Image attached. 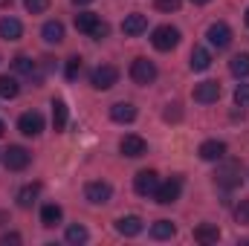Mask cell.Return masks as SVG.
I'll list each match as a JSON object with an SVG mask.
<instances>
[{
	"mask_svg": "<svg viewBox=\"0 0 249 246\" xmlns=\"http://www.w3.org/2000/svg\"><path fill=\"white\" fill-rule=\"evenodd\" d=\"M151 235H154L157 241H168V238L177 235V226H174L171 220H157V223L151 226Z\"/></svg>",
	"mask_w": 249,
	"mask_h": 246,
	"instance_id": "cb8c5ba5",
	"label": "cell"
},
{
	"mask_svg": "<svg viewBox=\"0 0 249 246\" xmlns=\"http://www.w3.org/2000/svg\"><path fill=\"white\" fill-rule=\"evenodd\" d=\"M194 241H197V244H217V241H220V229H217L214 223H200V226L194 229Z\"/></svg>",
	"mask_w": 249,
	"mask_h": 246,
	"instance_id": "ac0fdd59",
	"label": "cell"
},
{
	"mask_svg": "<svg viewBox=\"0 0 249 246\" xmlns=\"http://www.w3.org/2000/svg\"><path fill=\"white\" fill-rule=\"evenodd\" d=\"M3 130H6V124H3V119H0V136H3Z\"/></svg>",
	"mask_w": 249,
	"mask_h": 246,
	"instance_id": "ab89813d",
	"label": "cell"
},
{
	"mask_svg": "<svg viewBox=\"0 0 249 246\" xmlns=\"http://www.w3.org/2000/svg\"><path fill=\"white\" fill-rule=\"evenodd\" d=\"M41 35H44L47 44H61L64 41V23L61 20H47L44 29H41Z\"/></svg>",
	"mask_w": 249,
	"mask_h": 246,
	"instance_id": "d6986e66",
	"label": "cell"
},
{
	"mask_svg": "<svg viewBox=\"0 0 249 246\" xmlns=\"http://www.w3.org/2000/svg\"><path fill=\"white\" fill-rule=\"evenodd\" d=\"M110 119L119 122V124L133 122V119H136V107H133L130 102H116V105L110 107Z\"/></svg>",
	"mask_w": 249,
	"mask_h": 246,
	"instance_id": "e0dca14e",
	"label": "cell"
},
{
	"mask_svg": "<svg viewBox=\"0 0 249 246\" xmlns=\"http://www.w3.org/2000/svg\"><path fill=\"white\" fill-rule=\"evenodd\" d=\"M96 26H99V15H93V12H78V15H75V29H78V32L90 35Z\"/></svg>",
	"mask_w": 249,
	"mask_h": 246,
	"instance_id": "44dd1931",
	"label": "cell"
},
{
	"mask_svg": "<svg viewBox=\"0 0 249 246\" xmlns=\"http://www.w3.org/2000/svg\"><path fill=\"white\" fill-rule=\"evenodd\" d=\"M105 35H107V23H102V20H99V26L90 32V38H96V41H99V38H105Z\"/></svg>",
	"mask_w": 249,
	"mask_h": 246,
	"instance_id": "e575fe53",
	"label": "cell"
},
{
	"mask_svg": "<svg viewBox=\"0 0 249 246\" xmlns=\"http://www.w3.org/2000/svg\"><path fill=\"white\" fill-rule=\"evenodd\" d=\"M235 105L238 107H249V84H238L235 87Z\"/></svg>",
	"mask_w": 249,
	"mask_h": 246,
	"instance_id": "4dcf8cb0",
	"label": "cell"
},
{
	"mask_svg": "<svg viewBox=\"0 0 249 246\" xmlns=\"http://www.w3.org/2000/svg\"><path fill=\"white\" fill-rule=\"evenodd\" d=\"M191 3H197V6H203V3H212V0H191Z\"/></svg>",
	"mask_w": 249,
	"mask_h": 246,
	"instance_id": "f35d334b",
	"label": "cell"
},
{
	"mask_svg": "<svg viewBox=\"0 0 249 246\" xmlns=\"http://www.w3.org/2000/svg\"><path fill=\"white\" fill-rule=\"evenodd\" d=\"M84 241H87V229L81 223L67 226V244H84Z\"/></svg>",
	"mask_w": 249,
	"mask_h": 246,
	"instance_id": "83f0119b",
	"label": "cell"
},
{
	"mask_svg": "<svg viewBox=\"0 0 249 246\" xmlns=\"http://www.w3.org/2000/svg\"><path fill=\"white\" fill-rule=\"evenodd\" d=\"M200 159H206V162H217V159H223L226 157V145L223 142H217V139H209V142H203L200 145Z\"/></svg>",
	"mask_w": 249,
	"mask_h": 246,
	"instance_id": "4fadbf2b",
	"label": "cell"
},
{
	"mask_svg": "<svg viewBox=\"0 0 249 246\" xmlns=\"http://www.w3.org/2000/svg\"><path fill=\"white\" fill-rule=\"evenodd\" d=\"M23 6H26L29 15H44L50 9V0H23Z\"/></svg>",
	"mask_w": 249,
	"mask_h": 246,
	"instance_id": "f546056e",
	"label": "cell"
},
{
	"mask_svg": "<svg viewBox=\"0 0 249 246\" xmlns=\"http://www.w3.org/2000/svg\"><path fill=\"white\" fill-rule=\"evenodd\" d=\"M206 38H209V44H212L214 50H226V47L232 44V29H229L226 23H212L209 32H206Z\"/></svg>",
	"mask_w": 249,
	"mask_h": 246,
	"instance_id": "9c48e42d",
	"label": "cell"
},
{
	"mask_svg": "<svg viewBox=\"0 0 249 246\" xmlns=\"http://www.w3.org/2000/svg\"><path fill=\"white\" fill-rule=\"evenodd\" d=\"M180 194H183V180H180V177H171V180H165V183L157 185L154 200H157L160 206H171V203L180 200Z\"/></svg>",
	"mask_w": 249,
	"mask_h": 246,
	"instance_id": "3957f363",
	"label": "cell"
},
{
	"mask_svg": "<svg viewBox=\"0 0 249 246\" xmlns=\"http://www.w3.org/2000/svg\"><path fill=\"white\" fill-rule=\"evenodd\" d=\"M220 99V84L217 81H200L197 87H194V102H200V105H214Z\"/></svg>",
	"mask_w": 249,
	"mask_h": 246,
	"instance_id": "8fae6325",
	"label": "cell"
},
{
	"mask_svg": "<svg viewBox=\"0 0 249 246\" xmlns=\"http://www.w3.org/2000/svg\"><path fill=\"white\" fill-rule=\"evenodd\" d=\"M165 119H168V122H171V119L177 122V119H180V110H171V105H168V110H165Z\"/></svg>",
	"mask_w": 249,
	"mask_h": 246,
	"instance_id": "8d00e7d4",
	"label": "cell"
},
{
	"mask_svg": "<svg viewBox=\"0 0 249 246\" xmlns=\"http://www.w3.org/2000/svg\"><path fill=\"white\" fill-rule=\"evenodd\" d=\"M38 194H41V185H38V183L23 185V188L18 191V206H20V209H29V206L38 200Z\"/></svg>",
	"mask_w": 249,
	"mask_h": 246,
	"instance_id": "7402d4cb",
	"label": "cell"
},
{
	"mask_svg": "<svg viewBox=\"0 0 249 246\" xmlns=\"http://www.w3.org/2000/svg\"><path fill=\"white\" fill-rule=\"evenodd\" d=\"M53 127L55 130H64L67 127V105H64L61 99L53 102Z\"/></svg>",
	"mask_w": 249,
	"mask_h": 246,
	"instance_id": "484cf974",
	"label": "cell"
},
{
	"mask_svg": "<svg viewBox=\"0 0 249 246\" xmlns=\"http://www.w3.org/2000/svg\"><path fill=\"white\" fill-rule=\"evenodd\" d=\"M145 29H148V18H145V15H139V12L127 15V18L122 20V32H124V35H130V38L142 35Z\"/></svg>",
	"mask_w": 249,
	"mask_h": 246,
	"instance_id": "5bb4252c",
	"label": "cell"
},
{
	"mask_svg": "<svg viewBox=\"0 0 249 246\" xmlns=\"http://www.w3.org/2000/svg\"><path fill=\"white\" fill-rule=\"evenodd\" d=\"M229 70H232V75H238V78H247L249 75V55H235L232 61H229Z\"/></svg>",
	"mask_w": 249,
	"mask_h": 246,
	"instance_id": "4316f807",
	"label": "cell"
},
{
	"mask_svg": "<svg viewBox=\"0 0 249 246\" xmlns=\"http://www.w3.org/2000/svg\"><path fill=\"white\" fill-rule=\"evenodd\" d=\"M151 44H154L160 53H168V50H174V47L180 44V29L162 23V26H157V29L151 32Z\"/></svg>",
	"mask_w": 249,
	"mask_h": 246,
	"instance_id": "7a4b0ae2",
	"label": "cell"
},
{
	"mask_svg": "<svg viewBox=\"0 0 249 246\" xmlns=\"http://www.w3.org/2000/svg\"><path fill=\"white\" fill-rule=\"evenodd\" d=\"M18 93H20L18 78H12V75H0V99H15Z\"/></svg>",
	"mask_w": 249,
	"mask_h": 246,
	"instance_id": "d4e9b609",
	"label": "cell"
},
{
	"mask_svg": "<svg viewBox=\"0 0 249 246\" xmlns=\"http://www.w3.org/2000/svg\"><path fill=\"white\" fill-rule=\"evenodd\" d=\"M116 81H119V70H116L113 64H102V67H96V70L90 72L93 90H110Z\"/></svg>",
	"mask_w": 249,
	"mask_h": 246,
	"instance_id": "277c9868",
	"label": "cell"
},
{
	"mask_svg": "<svg viewBox=\"0 0 249 246\" xmlns=\"http://www.w3.org/2000/svg\"><path fill=\"white\" fill-rule=\"evenodd\" d=\"M75 6H87V3H93V0H72Z\"/></svg>",
	"mask_w": 249,
	"mask_h": 246,
	"instance_id": "74e56055",
	"label": "cell"
},
{
	"mask_svg": "<svg viewBox=\"0 0 249 246\" xmlns=\"http://www.w3.org/2000/svg\"><path fill=\"white\" fill-rule=\"evenodd\" d=\"M29 159H32V154H29L26 148H20V145H9V148L3 151V162H6L9 171H23V168L29 165Z\"/></svg>",
	"mask_w": 249,
	"mask_h": 246,
	"instance_id": "8992f818",
	"label": "cell"
},
{
	"mask_svg": "<svg viewBox=\"0 0 249 246\" xmlns=\"http://www.w3.org/2000/svg\"><path fill=\"white\" fill-rule=\"evenodd\" d=\"M157 185H160L157 171H139V174L133 177V191H136L139 197H154Z\"/></svg>",
	"mask_w": 249,
	"mask_h": 246,
	"instance_id": "ba28073f",
	"label": "cell"
},
{
	"mask_svg": "<svg viewBox=\"0 0 249 246\" xmlns=\"http://www.w3.org/2000/svg\"><path fill=\"white\" fill-rule=\"evenodd\" d=\"M235 217H238V223H249V200H244V203L235 209Z\"/></svg>",
	"mask_w": 249,
	"mask_h": 246,
	"instance_id": "836d02e7",
	"label": "cell"
},
{
	"mask_svg": "<svg viewBox=\"0 0 249 246\" xmlns=\"http://www.w3.org/2000/svg\"><path fill=\"white\" fill-rule=\"evenodd\" d=\"M154 6L160 12H177L180 9V0H154Z\"/></svg>",
	"mask_w": 249,
	"mask_h": 246,
	"instance_id": "d6a6232c",
	"label": "cell"
},
{
	"mask_svg": "<svg viewBox=\"0 0 249 246\" xmlns=\"http://www.w3.org/2000/svg\"><path fill=\"white\" fill-rule=\"evenodd\" d=\"M0 244H3V246H9V244H20V235H18V232H9V235H3V238H0Z\"/></svg>",
	"mask_w": 249,
	"mask_h": 246,
	"instance_id": "d590c367",
	"label": "cell"
},
{
	"mask_svg": "<svg viewBox=\"0 0 249 246\" xmlns=\"http://www.w3.org/2000/svg\"><path fill=\"white\" fill-rule=\"evenodd\" d=\"M130 78H133L136 84H142V87L154 84V78H157V64L148 61V58H133V64H130Z\"/></svg>",
	"mask_w": 249,
	"mask_h": 246,
	"instance_id": "5b68a950",
	"label": "cell"
},
{
	"mask_svg": "<svg viewBox=\"0 0 249 246\" xmlns=\"http://www.w3.org/2000/svg\"><path fill=\"white\" fill-rule=\"evenodd\" d=\"M244 20H247V26H249V9H247V15H244Z\"/></svg>",
	"mask_w": 249,
	"mask_h": 246,
	"instance_id": "60d3db41",
	"label": "cell"
},
{
	"mask_svg": "<svg viewBox=\"0 0 249 246\" xmlns=\"http://www.w3.org/2000/svg\"><path fill=\"white\" fill-rule=\"evenodd\" d=\"M116 232L124 235V238H136V235L142 232V217H136V214L119 217V220H116Z\"/></svg>",
	"mask_w": 249,
	"mask_h": 246,
	"instance_id": "9a60e30c",
	"label": "cell"
},
{
	"mask_svg": "<svg viewBox=\"0 0 249 246\" xmlns=\"http://www.w3.org/2000/svg\"><path fill=\"white\" fill-rule=\"evenodd\" d=\"M119 151H122L124 157L136 159V157H142V154L148 151V142H145L142 136H136V133H127L122 142H119Z\"/></svg>",
	"mask_w": 249,
	"mask_h": 246,
	"instance_id": "7c38bea8",
	"label": "cell"
},
{
	"mask_svg": "<svg viewBox=\"0 0 249 246\" xmlns=\"http://www.w3.org/2000/svg\"><path fill=\"white\" fill-rule=\"evenodd\" d=\"M12 64H15V70H18V72H23V75H29V78H32V75H35V70H38L35 61H32V58H26V55H18Z\"/></svg>",
	"mask_w": 249,
	"mask_h": 246,
	"instance_id": "f1b7e54d",
	"label": "cell"
},
{
	"mask_svg": "<svg viewBox=\"0 0 249 246\" xmlns=\"http://www.w3.org/2000/svg\"><path fill=\"white\" fill-rule=\"evenodd\" d=\"M191 70H194V72H203V70H209V67H212V53H209V50H203V47H194V50H191Z\"/></svg>",
	"mask_w": 249,
	"mask_h": 246,
	"instance_id": "ffe728a7",
	"label": "cell"
},
{
	"mask_svg": "<svg viewBox=\"0 0 249 246\" xmlns=\"http://www.w3.org/2000/svg\"><path fill=\"white\" fill-rule=\"evenodd\" d=\"M61 217H64V211H61V206H55V203H47L44 209H41V223L44 226H55V223H61Z\"/></svg>",
	"mask_w": 249,
	"mask_h": 246,
	"instance_id": "603a6c76",
	"label": "cell"
},
{
	"mask_svg": "<svg viewBox=\"0 0 249 246\" xmlns=\"http://www.w3.org/2000/svg\"><path fill=\"white\" fill-rule=\"evenodd\" d=\"M20 35H23V23L18 18H0V38L20 41Z\"/></svg>",
	"mask_w": 249,
	"mask_h": 246,
	"instance_id": "2e32d148",
	"label": "cell"
},
{
	"mask_svg": "<svg viewBox=\"0 0 249 246\" xmlns=\"http://www.w3.org/2000/svg\"><path fill=\"white\" fill-rule=\"evenodd\" d=\"M241 177H244L241 162H238V159H229V162H223V165L217 168L214 183L220 185V188H226V191H232V188H238V185H241Z\"/></svg>",
	"mask_w": 249,
	"mask_h": 246,
	"instance_id": "6da1fadb",
	"label": "cell"
},
{
	"mask_svg": "<svg viewBox=\"0 0 249 246\" xmlns=\"http://www.w3.org/2000/svg\"><path fill=\"white\" fill-rule=\"evenodd\" d=\"M110 194H113V188H110V183H105V180H93V183L84 185V197L93 206H105L110 200Z\"/></svg>",
	"mask_w": 249,
	"mask_h": 246,
	"instance_id": "52a82bcc",
	"label": "cell"
},
{
	"mask_svg": "<svg viewBox=\"0 0 249 246\" xmlns=\"http://www.w3.org/2000/svg\"><path fill=\"white\" fill-rule=\"evenodd\" d=\"M18 130H20L23 136H38V133L44 130V116H41L38 110H29V113H23V116L18 119Z\"/></svg>",
	"mask_w": 249,
	"mask_h": 246,
	"instance_id": "30bf717a",
	"label": "cell"
},
{
	"mask_svg": "<svg viewBox=\"0 0 249 246\" xmlns=\"http://www.w3.org/2000/svg\"><path fill=\"white\" fill-rule=\"evenodd\" d=\"M78 72H81V58L75 55V58H70V61H67V78H70V81H75V78H78Z\"/></svg>",
	"mask_w": 249,
	"mask_h": 246,
	"instance_id": "1f68e13d",
	"label": "cell"
}]
</instances>
